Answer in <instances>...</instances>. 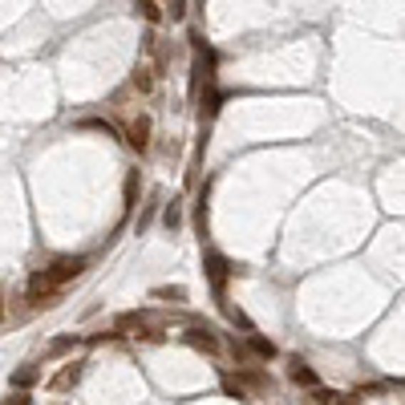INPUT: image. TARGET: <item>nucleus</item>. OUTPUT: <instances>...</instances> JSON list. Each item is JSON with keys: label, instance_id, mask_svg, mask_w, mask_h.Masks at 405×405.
I'll return each instance as SVG.
<instances>
[{"label": "nucleus", "instance_id": "obj_1", "mask_svg": "<svg viewBox=\"0 0 405 405\" xmlns=\"http://www.w3.org/2000/svg\"><path fill=\"white\" fill-rule=\"evenodd\" d=\"M89 272V255H61V260H53L49 267H41L37 276L29 280V288H65L69 280L86 276Z\"/></svg>", "mask_w": 405, "mask_h": 405}, {"label": "nucleus", "instance_id": "obj_2", "mask_svg": "<svg viewBox=\"0 0 405 405\" xmlns=\"http://www.w3.org/2000/svg\"><path fill=\"white\" fill-rule=\"evenodd\" d=\"M202 272H207V280H211V288H215V296H223V288H227V276H235L240 267L227 264L219 252H207L202 255Z\"/></svg>", "mask_w": 405, "mask_h": 405}, {"label": "nucleus", "instance_id": "obj_3", "mask_svg": "<svg viewBox=\"0 0 405 405\" xmlns=\"http://www.w3.org/2000/svg\"><path fill=\"white\" fill-rule=\"evenodd\" d=\"M150 130H154V122H150V114H138V118H130L126 122V142L134 146V150H150Z\"/></svg>", "mask_w": 405, "mask_h": 405}, {"label": "nucleus", "instance_id": "obj_4", "mask_svg": "<svg viewBox=\"0 0 405 405\" xmlns=\"http://www.w3.org/2000/svg\"><path fill=\"white\" fill-rule=\"evenodd\" d=\"M183 337H187V344H190V349H202V353H219L215 332H211V329H202V324H190V329L183 332Z\"/></svg>", "mask_w": 405, "mask_h": 405}, {"label": "nucleus", "instance_id": "obj_5", "mask_svg": "<svg viewBox=\"0 0 405 405\" xmlns=\"http://www.w3.org/2000/svg\"><path fill=\"white\" fill-rule=\"evenodd\" d=\"M81 373H86V365H81V361H73V365H65L61 373H57V377H53V389H57V393L73 389L77 381H81Z\"/></svg>", "mask_w": 405, "mask_h": 405}, {"label": "nucleus", "instance_id": "obj_6", "mask_svg": "<svg viewBox=\"0 0 405 405\" xmlns=\"http://www.w3.org/2000/svg\"><path fill=\"white\" fill-rule=\"evenodd\" d=\"M114 332H134V337H146V317L142 312H122L114 320Z\"/></svg>", "mask_w": 405, "mask_h": 405}, {"label": "nucleus", "instance_id": "obj_7", "mask_svg": "<svg viewBox=\"0 0 405 405\" xmlns=\"http://www.w3.org/2000/svg\"><path fill=\"white\" fill-rule=\"evenodd\" d=\"M9 381H13V389H29V385H37L41 381V369L37 365H21Z\"/></svg>", "mask_w": 405, "mask_h": 405}, {"label": "nucleus", "instance_id": "obj_8", "mask_svg": "<svg viewBox=\"0 0 405 405\" xmlns=\"http://www.w3.org/2000/svg\"><path fill=\"white\" fill-rule=\"evenodd\" d=\"M134 9H138V16L142 21H150V25H163L166 21V13L158 9V0H134Z\"/></svg>", "mask_w": 405, "mask_h": 405}, {"label": "nucleus", "instance_id": "obj_9", "mask_svg": "<svg viewBox=\"0 0 405 405\" xmlns=\"http://www.w3.org/2000/svg\"><path fill=\"white\" fill-rule=\"evenodd\" d=\"M247 349H252L255 357H264V361H272V357H276V344L267 341V337H260V332H247Z\"/></svg>", "mask_w": 405, "mask_h": 405}, {"label": "nucleus", "instance_id": "obj_10", "mask_svg": "<svg viewBox=\"0 0 405 405\" xmlns=\"http://www.w3.org/2000/svg\"><path fill=\"white\" fill-rule=\"evenodd\" d=\"M288 377L296 381V385H317V373H312V369L304 365L300 357H296V361H292V369H288Z\"/></svg>", "mask_w": 405, "mask_h": 405}, {"label": "nucleus", "instance_id": "obj_11", "mask_svg": "<svg viewBox=\"0 0 405 405\" xmlns=\"http://www.w3.org/2000/svg\"><path fill=\"white\" fill-rule=\"evenodd\" d=\"M150 296L154 300H163V304H183L187 300V288H183V284H175V288H154Z\"/></svg>", "mask_w": 405, "mask_h": 405}, {"label": "nucleus", "instance_id": "obj_12", "mask_svg": "<svg viewBox=\"0 0 405 405\" xmlns=\"http://www.w3.org/2000/svg\"><path fill=\"white\" fill-rule=\"evenodd\" d=\"M138 190H142V178H138V170H130V175H126V211L134 207V199H138Z\"/></svg>", "mask_w": 405, "mask_h": 405}, {"label": "nucleus", "instance_id": "obj_13", "mask_svg": "<svg viewBox=\"0 0 405 405\" xmlns=\"http://www.w3.org/2000/svg\"><path fill=\"white\" fill-rule=\"evenodd\" d=\"M223 393H227V397H235V401H247V389H243L240 381H231V377H223Z\"/></svg>", "mask_w": 405, "mask_h": 405}, {"label": "nucleus", "instance_id": "obj_14", "mask_svg": "<svg viewBox=\"0 0 405 405\" xmlns=\"http://www.w3.org/2000/svg\"><path fill=\"white\" fill-rule=\"evenodd\" d=\"M163 223H166V227H170V231H175L178 223H183V211H178V202H170V207H166V211H163Z\"/></svg>", "mask_w": 405, "mask_h": 405}, {"label": "nucleus", "instance_id": "obj_15", "mask_svg": "<svg viewBox=\"0 0 405 405\" xmlns=\"http://www.w3.org/2000/svg\"><path fill=\"white\" fill-rule=\"evenodd\" d=\"M243 381L255 385V389H267V377H264V373H255V369H243Z\"/></svg>", "mask_w": 405, "mask_h": 405}, {"label": "nucleus", "instance_id": "obj_16", "mask_svg": "<svg viewBox=\"0 0 405 405\" xmlns=\"http://www.w3.org/2000/svg\"><path fill=\"white\" fill-rule=\"evenodd\" d=\"M312 397H317V405H337V401H341L332 389H320V385H317V393H312Z\"/></svg>", "mask_w": 405, "mask_h": 405}, {"label": "nucleus", "instance_id": "obj_17", "mask_svg": "<svg viewBox=\"0 0 405 405\" xmlns=\"http://www.w3.org/2000/svg\"><path fill=\"white\" fill-rule=\"evenodd\" d=\"M77 341H81V337H57V341H53L49 349H53V353H65V349H73Z\"/></svg>", "mask_w": 405, "mask_h": 405}, {"label": "nucleus", "instance_id": "obj_18", "mask_svg": "<svg viewBox=\"0 0 405 405\" xmlns=\"http://www.w3.org/2000/svg\"><path fill=\"white\" fill-rule=\"evenodd\" d=\"M134 89H138V93H146V89H150V73H146V69H138V73H134Z\"/></svg>", "mask_w": 405, "mask_h": 405}, {"label": "nucleus", "instance_id": "obj_19", "mask_svg": "<svg viewBox=\"0 0 405 405\" xmlns=\"http://www.w3.org/2000/svg\"><path fill=\"white\" fill-rule=\"evenodd\" d=\"M187 16V0H170V21H183Z\"/></svg>", "mask_w": 405, "mask_h": 405}, {"label": "nucleus", "instance_id": "obj_20", "mask_svg": "<svg viewBox=\"0 0 405 405\" xmlns=\"http://www.w3.org/2000/svg\"><path fill=\"white\" fill-rule=\"evenodd\" d=\"M29 401H33V397H29L25 389H16L13 397H4V405H29Z\"/></svg>", "mask_w": 405, "mask_h": 405}]
</instances>
